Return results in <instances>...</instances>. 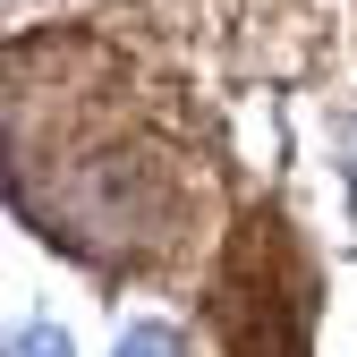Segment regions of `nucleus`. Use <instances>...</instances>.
<instances>
[{
    "instance_id": "obj_1",
    "label": "nucleus",
    "mask_w": 357,
    "mask_h": 357,
    "mask_svg": "<svg viewBox=\"0 0 357 357\" xmlns=\"http://www.w3.org/2000/svg\"><path fill=\"white\" fill-rule=\"evenodd\" d=\"M9 357H77V340H68L52 315H34V324H17V332H9Z\"/></svg>"
},
{
    "instance_id": "obj_2",
    "label": "nucleus",
    "mask_w": 357,
    "mask_h": 357,
    "mask_svg": "<svg viewBox=\"0 0 357 357\" xmlns=\"http://www.w3.org/2000/svg\"><path fill=\"white\" fill-rule=\"evenodd\" d=\"M111 357H178V324H128L119 340H111Z\"/></svg>"
}]
</instances>
